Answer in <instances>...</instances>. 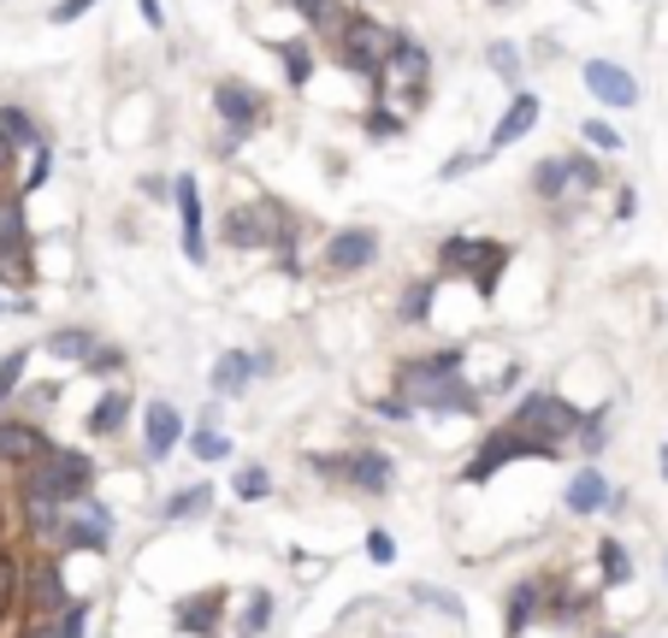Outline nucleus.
Listing matches in <instances>:
<instances>
[{"label":"nucleus","instance_id":"1","mask_svg":"<svg viewBox=\"0 0 668 638\" xmlns=\"http://www.w3.org/2000/svg\"><path fill=\"white\" fill-rule=\"evenodd\" d=\"M219 237L237 249V254H261V249H284V243H296V213H290L284 201H237L231 213H226V226H219Z\"/></svg>","mask_w":668,"mask_h":638},{"label":"nucleus","instance_id":"2","mask_svg":"<svg viewBox=\"0 0 668 638\" xmlns=\"http://www.w3.org/2000/svg\"><path fill=\"white\" fill-rule=\"evenodd\" d=\"M509 266V243H491V237H443L438 243V272L443 279H468L479 296H497V279Z\"/></svg>","mask_w":668,"mask_h":638},{"label":"nucleus","instance_id":"3","mask_svg":"<svg viewBox=\"0 0 668 638\" xmlns=\"http://www.w3.org/2000/svg\"><path fill=\"white\" fill-rule=\"evenodd\" d=\"M390 42H397V30L373 24V19H362V12H344V24H337V36H332V60L355 77L379 83L385 60H390Z\"/></svg>","mask_w":668,"mask_h":638},{"label":"nucleus","instance_id":"4","mask_svg":"<svg viewBox=\"0 0 668 638\" xmlns=\"http://www.w3.org/2000/svg\"><path fill=\"white\" fill-rule=\"evenodd\" d=\"M509 426H515L521 438H533L544 443V450H562V438H574V426H580V408L568 402V396H556V390H526L515 414H509Z\"/></svg>","mask_w":668,"mask_h":638},{"label":"nucleus","instance_id":"5","mask_svg":"<svg viewBox=\"0 0 668 638\" xmlns=\"http://www.w3.org/2000/svg\"><path fill=\"white\" fill-rule=\"evenodd\" d=\"M24 485H30V491H42L48 503L72 509V503H83V496L95 491V461L83 456V450H48L36 468H30Z\"/></svg>","mask_w":668,"mask_h":638},{"label":"nucleus","instance_id":"6","mask_svg":"<svg viewBox=\"0 0 668 638\" xmlns=\"http://www.w3.org/2000/svg\"><path fill=\"white\" fill-rule=\"evenodd\" d=\"M426 77H432V54H426L415 36H403V30H397L390 60H385V72H379V90H397L403 107H420V101H426Z\"/></svg>","mask_w":668,"mask_h":638},{"label":"nucleus","instance_id":"7","mask_svg":"<svg viewBox=\"0 0 668 638\" xmlns=\"http://www.w3.org/2000/svg\"><path fill=\"white\" fill-rule=\"evenodd\" d=\"M533 450H526V438L515 432V426H497V432L479 438V450L468 456V468H461V485H486V479H497L509 468V461H526Z\"/></svg>","mask_w":668,"mask_h":638},{"label":"nucleus","instance_id":"8","mask_svg":"<svg viewBox=\"0 0 668 638\" xmlns=\"http://www.w3.org/2000/svg\"><path fill=\"white\" fill-rule=\"evenodd\" d=\"M373 261H379V231L373 226H344L325 237V272H337V279L373 272Z\"/></svg>","mask_w":668,"mask_h":638},{"label":"nucleus","instance_id":"9","mask_svg":"<svg viewBox=\"0 0 668 638\" xmlns=\"http://www.w3.org/2000/svg\"><path fill=\"white\" fill-rule=\"evenodd\" d=\"M173 201H178V219H184L178 249H184V261L201 272V266H208V219H201V189H196L190 171H184V178H173Z\"/></svg>","mask_w":668,"mask_h":638},{"label":"nucleus","instance_id":"10","mask_svg":"<svg viewBox=\"0 0 668 638\" xmlns=\"http://www.w3.org/2000/svg\"><path fill=\"white\" fill-rule=\"evenodd\" d=\"M443 378H461V349H438V355L403 360V367H397V396L415 408L432 385H443Z\"/></svg>","mask_w":668,"mask_h":638},{"label":"nucleus","instance_id":"11","mask_svg":"<svg viewBox=\"0 0 668 638\" xmlns=\"http://www.w3.org/2000/svg\"><path fill=\"white\" fill-rule=\"evenodd\" d=\"M580 83L592 90V101H604V107H615V113L639 107V83H633V72L615 65V60H586L580 65Z\"/></svg>","mask_w":668,"mask_h":638},{"label":"nucleus","instance_id":"12","mask_svg":"<svg viewBox=\"0 0 668 638\" xmlns=\"http://www.w3.org/2000/svg\"><path fill=\"white\" fill-rule=\"evenodd\" d=\"M213 113L226 118V130H237V136H249V130H261L267 125V101L249 90V83H213Z\"/></svg>","mask_w":668,"mask_h":638},{"label":"nucleus","instance_id":"13","mask_svg":"<svg viewBox=\"0 0 668 638\" xmlns=\"http://www.w3.org/2000/svg\"><path fill=\"white\" fill-rule=\"evenodd\" d=\"M184 443V414L173 402H148L143 414V461H166Z\"/></svg>","mask_w":668,"mask_h":638},{"label":"nucleus","instance_id":"14","mask_svg":"<svg viewBox=\"0 0 668 638\" xmlns=\"http://www.w3.org/2000/svg\"><path fill=\"white\" fill-rule=\"evenodd\" d=\"M344 485L367 491V496H385L397 485V468H390L385 450H355V456H344Z\"/></svg>","mask_w":668,"mask_h":638},{"label":"nucleus","instance_id":"15","mask_svg":"<svg viewBox=\"0 0 668 638\" xmlns=\"http://www.w3.org/2000/svg\"><path fill=\"white\" fill-rule=\"evenodd\" d=\"M48 456V432L42 426H24V420H0V461H12V468H36Z\"/></svg>","mask_w":668,"mask_h":638},{"label":"nucleus","instance_id":"16","mask_svg":"<svg viewBox=\"0 0 668 638\" xmlns=\"http://www.w3.org/2000/svg\"><path fill=\"white\" fill-rule=\"evenodd\" d=\"M54 538H60V550H107V538H113V514L107 509H90L83 521H65L60 514V526H54Z\"/></svg>","mask_w":668,"mask_h":638},{"label":"nucleus","instance_id":"17","mask_svg":"<svg viewBox=\"0 0 668 638\" xmlns=\"http://www.w3.org/2000/svg\"><path fill=\"white\" fill-rule=\"evenodd\" d=\"M533 125H539V95L533 90H515V95H509V107H503V118H497V130H491V154L497 148H515Z\"/></svg>","mask_w":668,"mask_h":638},{"label":"nucleus","instance_id":"18","mask_svg":"<svg viewBox=\"0 0 668 638\" xmlns=\"http://www.w3.org/2000/svg\"><path fill=\"white\" fill-rule=\"evenodd\" d=\"M254 378H261V355L249 349H226L213 360V396H243Z\"/></svg>","mask_w":668,"mask_h":638},{"label":"nucleus","instance_id":"19","mask_svg":"<svg viewBox=\"0 0 668 638\" xmlns=\"http://www.w3.org/2000/svg\"><path fill=\"white\" fill-rule=\"evenodd\" d=\"M415 414H479V390L461 385V378H443L415 402Z\"/></svg>","mask_w":668,"mask_h":638},{"label":"nucleus","instance_id":"20","mask_svg":"<svg viewBox=\"0 0 668 638\" xmlns=\"http://www.w3.org/2000/svg\"><path fill=\"white\" fill-rule=\"evenodd\" d=\"M562 503H568V514H597V509H609V479L597 473V468H580L568 479V491H562Z\"/></svg>","mask_w":668,"mask_h":638},{"label":"nucleus","instance_id":"21","mask_svg":"<svg viewBox=\"0 0 668 638\" xmlns=\"http://www.w3.org/2000/svg\"><path fill=\"white\" fill-rule=\"evenodd\" d=\"M125 420H131V396L125 390H107L90 408V438H118V432H125Z\"/></svg>","mask_w":668,"mask_h":638},{"label":"nucleus","instance_id":"22","mask_svg":"<svg viewBox=\"0 0 668 638\" xmlns=\"http://www.w3.org/2000/svg\"><path fill=\"white\" fill-rule=\"evenodd\" d=\"M95 343H101V337L90 332V325H60V332L48 337V355H54V360H72V367H83Z\"/></svg>","mask_w":668,"mask_h":638},{"label":"nucleus","instance_id":"23","mask_svg":"<svg viewBox=\"0 0 668 638\" xmlns=\"http://www.w3.org/2000/svg\"><path fill=\"white\" fill-rule=\"evenodd\" d=\"M568 189H574L568 160H562V154H544V160L533 166V196H539V201H562Z\"/></svg>","mask_w":668,"mask_h":638},{"label":"nucleus","instance_id":"24","mask_svg":"<svg viewBox=\"0 0 668 638\" xmlns=\"http://www.w3.org/2000/svg\"><path fill=\"white\" fill-rule=\"evenodd\" d=\"M539 603H544V585L539 579H526V585H515V592H509V638H521V627H533L539 620Z\"/></svg>","mask_w":668,"mask_h":638},{"label":"nucleus","instance_id":"25","mask_svg":"<svg viewBox=\"0 0 668 638\" xmlns=\"http://www.w3.org/2000/svg\"><path fill=\"white\" fill-rule=\"evenodd\" d=\"M219 615H226L219 592H201V597H190V603H178V627H184V632H213Z\"/></svg>","mask_w":668,"mask_h":638},{"label":"nucleus","instance_id":"26","mask_svg":"<svg viewBox=\"0 0 668 638\" xmlns=\"http://www.w3.org/2000/svg\"><path fill=\"white\" fill-rule=\"evenodd\" d=\"M432 302H438V272H432V279H415V284L403 290V307H397V314H403V325H426V314H432Z\"/></svg>","mask_w":668,"mask_h":638},{"label":"nucleus","instance_id":"27","mask_svg":"<svg viewBox=\"0 0 668 638\" xmlns=\"http://www.w3.org/2000/svg\"><path fill=\"white\" fill-rule=\"evenodd\" d=\"M0 136H7V148H12V154H19V148H36V143H42L36 118H30L24 107H0Z\"/></svg>","mask_w":668,"mask_h":638},{"label":"nucleus","instance_id":"28","mask_svg":"<svg viewBox=\"0 0 668 638\" xmlns=\"http://www.w3.org/2000/svg\"><path fill=\"white\" fill-rule=\"evenodd\" d=\"M208 509H213V485H190V491H178L173 503L160 509V521H201Z\"/></svg>","mask_w":668,"mask_h":638},{"label":"nucleus","instance_id":"29","mask_svg":"<svg viewBox=\"0 0 668 638\" xmlns=\"http://www.w3.org/2000/svg\"><path fill=\"white\" fill-rule=\"evenodd\" d=\"M279 54H284L290 90H307V77H314V48H307L302 36H290V42H279Z\"/></svg>","mask_w":668,"mask_h":638},{"label":"nucleus","instance_id":"30","mask_svg":"<svg viewBox=\"0 0 668 638\" xmlns=\"http://www.w3.org/2000/svg\"><path fill=\"white\" fill-rule=\"evenodd\" d=\"M279 7H296L314 30H337V24H344V0H279Z\"/></svg>","mask_w":668,"mask_h":638},{"label":"nucleus","instance_id":"31","mask_svg":"<svg viewBox=\"0 0 668 638\" xmlns=\"http://www.w3.org/2000/svg\"><path fill=\"white\" fill-rule=\"evenodd\" d=\"M60 514H65L60 503H48V496H42V491H30V485H24V521H30V526H36V532H42V538H54V526H60Z\"/></svg>","mask_w":668,"mask_h":638},{"label":"nucleus","instance_id":"32","mask_svg":"<svg viewBox=\"0 0 668 638\" xmlns=\"http://www.w3.org/2000/svg\"><path fill=\"white\" fill-rule=\"evenodd\" d=\"M231 491H237V503H261V496L272 491V473L261 468V461H249V468H237Z\"/></svg>","mask_w":668,"mask_h":638},{"label":"nucleus","instance_id":"33","mask_svg":"<svg viewBox=\"0 0 668 638\" xmlns=\"http://www.w3.org/2000/svg\"><path fill=\"white\" fill-rule=\"evenodd\" d=\"M190 456L196 461H226L231 456V438L219 432V426H196V432H190Z\"/></svg>","mask_w":668,"mask_h":638},{"label":"nucleus","instance_id":"34","mask_svg":"<svg viewBox=\"0 0 668 638\" xmlns=\"http://www.w3.org/2000/svg\"><path fill=\"white\" fill-rule=\"evenodd\" d=\"M597 562H604V579L615 585V579H633V556L622 550V538H604L597 544Z\"/></svg>","mask_w":668,"mask_h":638},{"label":"nucleus","instance_id":"35","mask_svg":"<svg viewBox=\"0 0 668 638\" xmlns=\"http://www.w3.org/2000/svg\"><path fill=\"white\" fill-rule=\"evenodd\" d=\"M48 171H54V143L42 136V143L30 148V178H24V189H19V196H30V189H42V184H48Z\"/></svg>","mask_w":668,"mask_h":638},{"label":"nucleus","instance_id":"36","mask_svg":"<svg viewBox=\"0 0 668 638\" xmlns=\"http://www.w3.org/2000/svg\"><path fill=\"white\" fill-rule=\"evenodd\" d=\"M362 125H367L373 143H390V136H403V113H397V107H373Z\"/></svg>","mask_w":668,"mask_h":638},{"label":"nucleus","instance_id":"37","mask_svg":"<svg viewBox=\"0 0 668 638\" xmlns=\"http://www.w3.org/2000/svg\"><path fill=\"white\" fill-rule=\"evenodd\" d=\"M24 367H30V349H12L7 360H0V408H7V396L24 385Z\"/></svg>","mask_w":668,"mask_h":638},{"label":"nucleus","instance_id":"38","mask_svg":"<svg viewBox=\"0 0 668 638\" xmlns=\"http://www.w3.org/2000/svg\"><path fill=\"white\" fill-rule=\"evenodd\" d=\"M562 160H568V178H574L580 189H597V184H604V166H597L592 154H580V148H574V154H562Z\"/></svg>","mask_w":668,"mask_h":638},{"label":"nucleus","instance_id":"39","mask_svg":"<svg viewBox=\"0 0 668 638\" xmlns=\"http://www.w3.org/2000/svg\"><path fill=\"white\" fill-rule=\"evenodd\" d=\"M580 136H586L592 148H604V154H615V148H622V130H615L609 118H586V125H580Z\"/></svg>","mask_w":668,"mask_h":638},{"label":"nucleus","instance_id":"40","mask_svg":"<svg viewBox=\"0 0 668 638\" xmlns=\"http://www.w3.org/2000/svg\"><path fill=\"white\" fill-rule=\"evenodd\" d=\"M486 65H491V72H503L509 83L521 77V54H515L509 42H491V48H486Z\"/></svg>","mask_w":668,"mask_h":638},{"label":"nucleus","instance_id":"41","mask_svg":"<svg viewBox=\"0 0 668 638\" xmlns=\"http://www.w3.org/2000/svg\"><path fill=\"white\" fill-rule=\"evenodd\" d=\"M83 367H90L95 378H101V373H125V349H113V343H95V349H90V360H83Z\"/></svg>","mask_w":668,"mask_h":638},{"label":"nucleus","instance_id":"42","mask_svg":"<svg viewBox=\"0 0 668 638\" xmlns=\"http://www.w3.org/2000/svg\"><path fill=\"white\" fill-rule=\"evenodd\" d=\"M83 627H90V603L72 597V603H65V615H60V632L54 638H83Z\"/></svg>","mask_w":668,"mask_h":638},{"label":"nucleus","instance_id":"43","mask_svg":"<svg viewBox=\"0 0 668 638\" xmlns=\"http://www.w3.org/2000/svg\"><path fill=\"white\" fill-rule=\"evenodd\" d=\"M367 562H379V567H385V562H397V538H390L385 526H373V532H367Z\"/></svg>","mask_w":668,"mask_h":638},{"label":"nucleus","instance_id":"44","mask_svg":"<svg viewBox=\"0 0 668 638\" xmlns=\"http://www.w3.org/2000/svg\"><path fill=\"white\" fill-rule=\"evenodd\" d=\"M12 603H19V567H12V562H0V620H7Z\"/></svg>","mask_w":668,"mask_h":638},{"label":"nucleus","instance_id":"45","mask_svg":"<svg viewBox=\"0 0 668 638\" xmlns=\"http://www.w3.org/2000/svg\"><path fill=\"white\" fill-rule=\"evenodd\" d=\"M267 620H272V597H267V592H254V597H249V620H243V627H249V632H261Z\"/></svg>","mask_w":668,"mask_h":638},{"label":"nucleus","instance_id":"46","mask_svg":"<svg viewBox=\"0 0 668 638\" xmlns=\"http://www.w3.org/2000/svg\"><path fill=\"white\" fill-rule=\"evenodd\" d=\"M90 7H95V0H60V7H54V24H77Z\"/></svg>","mask_w":668,"mask_h":638},{"label":"nucleus","instance_id":"47","mask_svg":"<svg viewBox=\"0 0 668 638\" xmlns=\"http://www.w3.org/2000/svg\"><path fill=\"white\" fill-rule=\"evenodd\" d=\"M373 414H379V420H408V414H415V408H408L403 396H390V402H379V408H373Z\"/></svg>","mask_w":668,"mask_h":638},{"label":"nucleus","instance_id":"48","mask_svg":"<svg viewBox=\"0 0 668 638\" xmlns=\"http://www.w3.org/2000/svg\"><path fill=\"white\" fill-rule=\"evenodd\" d=\"M473 160H479V154H456V160H450V166H443V171H438V178H443V184H456V178H461V171H468Z\"/></svg>","mask_w":668,"mask_h":638},{"label":"nucleus","instance_id":"49","mask_svg":"<svg viewBox=\"0 0 668 638\" xmlns=\"http://www.w3.org/2000/svg\"><path fill=\"white\" fill-rule=\"evenodd\" d=\"M136 12L148 19V30H160L166 24V12H160V0H136Z\"/></svg>","mask_w":668,"mask_h":638},{"label":"nucleus","instance_id":"50","mask_svg":"<svg viewBox=\"0 0 668 638\" xmlns=\"http://www.w3.org/2000/svg\"><path fill=\"white\" fill-rule=\"evenodd\" d=\"M12 166V148H7V136H0V171H7Z\"/></svg>","mask_w":668,"mask_h":638},{"label":"nucleus","instance_id":"51","mask_svg":"<svg viewBox=\"0 0 668 638\" xmlns=\"http://www.w3.org/2000/svg\"><path fill=\"white\" fill-rule=\"evenodd\" d=\"M662 479H668V443H662Z\"/></svg>","mask_w":668,"mask_h":638},{"label":"nucleus","instance_id":"52","mask_svg":"<svg viewBox=\"0 0 668 638\" xmlns=\"http://www.w3.org/2000/svg\"><path fill=\"white\" fill-rule=\"evenodd\" d=\"M0 314H7V290H0Z\"/></svg>","mask_w":668,"mask_h":638},{"label":"nucleus","instance_id":"53","mask_svg":"<svg viewBox=\"0 0 668 638\" xmlns=\"http://www.w3.org/2000/svg\"><path fill=\"white\" fill-rule=\"evenodd\" d=\"M30 638H54V632H30Z\"/></svg>","mask_w":668,"mask_h":638},{"label":"nucleus","instance_id":"54","mask_svg":"<svg viewBox=\"0 0 668 638\" xmlns=\"http://www.w3.org/2000/svg\"><path fill=\"white\" fill-rule=\"evenodd\" d=\"M604 638H627V632H604Z\"/></svg>","mask_w":668,"mask_h":638}]
</instances>
